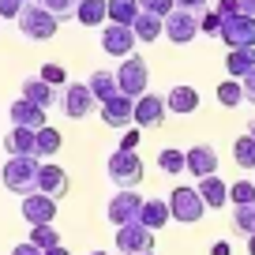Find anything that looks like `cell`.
Listing matches in <instances>:
<instances>
[{"label":"cell","mask_w":255,"mask_h":255,"mask_svg":"<svg viewBox=\"0 0 255 255\" xmlns=\"http://www.w3.org/2000/svg\"><path fill=\"white\" fill-rule=\"evenodd\" d=\"M15 23H19V30H23L30 41H49L56 30H60V19H56L53 11H45L38 0H26Z\"/></svg>","instance_id":"6da1fadb"},{"label":"cell","mask_w":255,"mask_h":255,"mask_svg":"<svg viewBox=\"0 0 255 255\" xmlns=\"http://www.w3.org/2000/svg\"><path fill=\"white\" fill-rule=\"evenodd\" d=\"M0 180L11 195H30L38 191V158H8L0 169Z\"/></svg>","instance_id":"7a4b0ae2"},{"label":"cell","mask_w":255,"mask_h":255,"mask_svg":"<svg viewBox=\"0 0 255 255\" xmlns=\"http://www.w3.org/2000/svg\"><path fill=\"white\" fill-rule=\"evenodd\" d=\"M56 105H60V113L68 120H83L94 113L98 98L90 94L87 83H64V90H56Z\"/></svg>","instance_id":"3957f363"},{"label":"cell","mask_w":255,"mask_h":255,"mask_svg":"<svg viewBox=\"0 0 255 255\" xmlns=\"http://www.w3.org/2000/svg\"><path fill=\"white\" fill-rule=\"evenodd\" d=\"M169 214H173L176 222H184V225H195L207 214V203H203L199 188H188V184L173 188V195H169Z\"/></svg>","instance_id":"277c9868"},{"label":"cell","mask_w":255,"mask_h":255,"mask_svg":"<svg viewBox=\"0 0 255 255\" xmlns=\"http://www.w3.org/2000/svg\"><path fill=\"white\" fill-rule=\"evenodd\" d=\"M146 83H150V68H146V60L143 56H124V64L117 68V87H120V94H128V98H139V94H146Z\"/></svg>","instance_id":"5b68a950"},{"label":"cell","mask_w":255,"mask_h":255,"mask_svg":"<svg viewBox=\"0 0 255 255\" xmlns=\"http://www.w3.org/2000/svg\"><path fill=\"white\" fill-rule=\"evenodd\" d=\"M109 180L117 188H139L143 184V161H139V154H131V150L113 154L109 158Z\"/></svg>","instance_id":"8992f818"},{"label":"cell","mask_w":255,"mask_h":255,"mask_svg":"<svg viewBox=\"0 0 255 255\" xmlns=\"http://www.w3.org/2000/svg\"><path fill=\"white\" fill-rule=\"evenodd\" d=\"M117 252H124V255H143V252H154V229H146L143 222L117 225Z\"/></svg>","instance_id":"52a82bcc"},{"label":"cell","mask_w":255,"mask_h":255,"mask_svg":"<svg viewBox=\"0 0 255 255\" xmlns=\"http://www.w3.org/2000/svg\"><path fill=\"white\" fill-rule=\"evenodd\" d=\"M139 210H143V195L135 188H120L105 207V218L113 225H128V222H139Z\"/></svg>","instance_id":"ba28073f"},{"label":"cell","mask_w":255,"mask_h":255,"mask_svg":"<svg viewBox=\"0 0 255 255\" xmlns=\"http://www.w3.org/2000/svg\"><path fill=\"white\" fill-rule=\"evenodd\" d=\"M218 38H222L229 49L255 45V15H244V11H237V15L222 19V30H218Z\"/></svg>","instance_id":"9c48e42d"},{"label":"cell","mask_w":255,"mask_h":255,"mask_svg":"<svg viewBox=\"0 0 255 255\" xmlns=\"http://www.w3.org/2000/svg\"><path fill=\"white\" fill-rule=\"evenodd\" d=\"M161 23H165V38L173 41V45H188V41L199 34V15H195V11H184V8H173Z\"/></svg>","instance_id":"30bf717a"},{"label":"cell","mask_w":255,"mask_h":255,"mask_svg":"<svg viewBox=\"0 0 255 255\" xmlns=\"http://www.w3.org/2000/svg\"><path fill=\"white\" fill-rule=\"evenodd\" d=\"M135 30L131 26H120V23H109V26H102V53H109V56H117V60H124V56H131L135 53Z\"/></svg>","instance_id":"8fae6325"},{"label":"cell","mask_w":255,"mask_h":255,"mask_svg":"<svg viewBox=\"0 0 255 255\" xmlns=\"http://www.w3.org/2000/svg\"><path fill=\"white\" fill-rule=\"evenodd\" d=\"M68 188H72L68 169L56 165V161H38V191H45V195H53V199H60V195H68Z\"/></svg>","instance_id":"7c38bea8"},{"label":"cell","mask_w":255,"mask_h":255,"mask_svg":"<svg viewBox=\"0 0 255 255\" xmlns=\"http://www.w3.org/2000/svg\"><path fill=\"white\" fill-rule=\"evenodd\" d=\"M165 98L158 94H139L135 98V113H131V124L135 128H158L161 120H165Z\"/></svg>","instance_id":"4fadbf2b"},{"label":"cell","mask_w":255,"mask_h":255,"mask_svg":"<svg viewBox=\"0 0 255 255\" xmlns=\"http://www.w3.org/2000/svg\"><path fill=\"white\" fill-rule=\"evenodd\" d=\"M23 218L30 225H49L56 218V199L45 195V191H30V195H23Z\"/></svg>","instance_id":"5bb4252c"},{"label":"cell","mask_w":255,"mask_h":255,"mask_svg":"<svg viewBox=\"0 0 255 255\" xmlns=\"http://www.w3.org/2000/svg\"><path fill=\"white\" fill-rule=\"evenodd\" d=\"M131 113H135V98H128V94H113L109 102H102V120L109 128H128Z\"/></svg>","instance_id":"9a60e30c"},{"label":"cell","mask_w":255,"mask_h":255,"mask_svg":"<svg viewBox=\"0 0 255 255\" xmlns=\"http://www.w3.org/2000/svg\"><path fill=\"white\" fill-rule=\"evenodd\" d=\"M199 195H203V203H207V210H222L225 203H229V184L222 180L218 173H210V176H199Z\"/></svg>","instance_id":"2e32d148"},{"label":"cell","mask_w":255,"mask_h":255,"mask_svg":"<svg viewBox=\"0 0 255 255\" xmlns=\"http://www.w3.org/2000/svg\"><path fill=\"white\" fill-rule=\"evenodd\" d=\"M8 117H11V124H19V128H45V109L41 105H34V102H26V98H19V102H11L8 105Z\"/></svg>","instance_id":"e0dca14e"},{"label":"cell","mask_w":255,"mask_h":255,"mask_svg":"<svg viewBox=\"0 0 255 255\" xmlns=\"http://www.w3.org/2000/svg\"><path fill=\"white\" fill-rule=\"evenodd\" d=\"M34 143H38V131L34 128H11L8 135H4V150L11 158H34Z\"/></svg>","instance_id":"ac0fdd59"},{"label":"cell","mask_w":255,"mask_h":255,"mask_svg":"<svg viewBox=\"0 0 255 255\" xmlns=\"http://www.w3.org/2000/svg\"><path fill=\"white\" fill-rule=\"evenodd\" d=\"M188 173H191V176H210V173H218V150H214L210 143L191 146V150H188Z\"/></svg>","instance_id":"d6986e66"},{"label":"cell","mask_w":255,"mask_h":255,"mask_svg":"<svg viewBox=\"0 0 255 255\" xmlns=\"http://www.w3.org/2000/svg\"><path fill=\"white\" fill-rule=\"evenodd\" d=\"M165 109L176 113V117L195 113V109H199V90H195V87H173V90H169V98H165Z\"/></svg>","instance_id":"ffe728a7"},{"label":"cell","mask_w":255,"mask_h":255,"mask_svg":"<svg viewBox=\"0 0 255 255\" xmlns=\"http://www.w3.org/2000/svg\"><path fill=\"white\" fill-rule=\"evenodd\" d=\"M23 98L34 105H41V109H49V105H56V90L49 87L41 75H26L23 79Z\"/></svg>","instance_id":"44dd1931"},{"label":"cell","mask_w":255,"mask_h":255,"mask_svg":"<svg viewBox=\"0 0 255 255\" xmlns=\"http://www.w3.org/2000/svg\"><path fill=\"white\" fill-rule=\"evenodd\" d=\"M139 222H143L146 229H154V233H158L165 222H173V214H169V199H143Z\"/></svg>","instance_id":"7402d4cb"},{"label":"cell","mask_w":255,"mask_h":255,"mask_svg":"<svg viewBox=\"0 0 255 255\" xmlns=\"http://www.w3.org/2000/svg\"><path fill=\"white\" fill-rule=\"evenodd\" d=\"M252 68H255V45L229 49V56H225V72H229V79H244Z\"/></svg>","instance_id":"603a6c76"},{"label":"cell","mask_w":255,"mask_h":255,"mask_svg":"<svg viewBox=\"0 0 255 255\" xmlns=\"http://www.w3.org/2000/svg\"><path fill=\"white\" fill-rule=\"evenodd\" d=\"M75 23L83 26H105L109 23V11H105V0H79V8H75Z\"/></svg>","instance_id":"cb8c5ba5"},{"label":"cell","mask_w":255,"mask_h":255,"mask_svg":"<svg viewBox=\"0 0 255 255\" xmlns=\"http://www.w3.org/2000/svg\"><path fill=\"white\" fill-rule=\"evenodd\" d=\"M131 30H135V38L139 41H158L161 34H165V23H161V15H150V11H139L135 15V23H131Z\"/></svg>","instance_id":"d4e9b609"},{"label":"cell","mask_w":255,"mask_h":255,"mask_svg":"<svg viewBox=\"0 0 255 255\" xmlns=\"http://www.w3.org/2000/svg\"><path fill=\"white\" fill-rule=\"evenodd\" d=\"M60 146H64V135L56 131L53 124H45V128H38V143H34V158H53V154H60Z\"/></svg>","instance_id":"484cf974"},{"label":"cell","mask_w":255,"mask_h":255,"mask_svg":"<svg viewBox=\"0 0 255 255\" xmlns=\"http://www.w3.org/2000/svg\"><path fill=\"white\" fill-rule=\"evenodd\" d=\"M87 87H90V94L98 98V105L109 102L113 94H120V87H117V72H102V68H98V72L87 79Z\"/></svg>","instance_id":"4316f807"},{"label":"cell","mask_w":255,"mask_h":255,"mask_svg":"<svg viewBox=\"0 0 255 255\" xmlns=\"http://www.w3.org/2000/svg\"><path fill=\"white\" fill-rule=\"evenodd\" d=\"M105 11H109V23L131 26L143 8H139V0H105Z\"/></svg>","instance_id":"83f0119b"},{"label":"cell","mask_w":255,"mask_h":255,"mask_svg":"<svg viewBox=\"0 0 255 255\" xmlns=\"http://www.w3.org/2000/svg\"><path fill=\"white\" fill-rule=\"evenodd\" d=\"M158 169L169 176H180L184 169H188V150H176V146H165V150L158 154Z\"/></svg>","instance_id":"f1b7e54d"},{"label":"cell","mask_w":255,"mask_h":255,"mask_svg":"<svg viewBox=\"0 0 255 255\" xmlns=\"http://www.w3.org/2000/svg\"><path fill=\"white\" fill-rule=\"evenodd\" d=\"M233 161H237L244 173H255V139L252 135H240L233 143Z\"/></svg>","instance_id":"f546056e"},{"label":"cell","mask_w":255,"mask_h":255,"mask_svg":"<svg viewBox=\"0 0 255 255\" xmlns=\"http://www.w3.org/2000/svg\"><path fill=\"white\" fill-rule=\"evenodd\" d=\"M218 102H222L225 109H237V105L244 102V87H240V79H225V83H218Z\"/></svg>","instance_id":"4dcf8cb0"},{"label":"cell","mask_w":255,"mask_h":255,"mask_svg":"<svg viewBox=\"0 0 255 255\" xmlns=\"http://www.w3.org/2000/svg\"><path fill=\"white\" fill-rule=\"evenodd\" d=\"M30 244L41 248V252H49V248L60 244V233L53 229V222H49V225H30Z\"/></svg>","instance_id":"1f68e13d"},{"label":"cell","mask_w":255,"mask_h":255,"mask_svg":"<svg viewBox=\"0 0 255 255\" xmlns=\"http://www.w3.org/2000/svg\"><path fill=\"white\" fill-rule=\"evenodd\" d=\"M233 233H244V237L255 233V203H244L233 210Z\"/></svg>","instance_id":"d6a6232c"},{"label":"cell","mask_w":255,"mask_h":255,"mask_svg":"<svg viewBox=\"0 0 255 255\" xmlns=\"http://www.w3.org/2000/svg\"><path fill=\"white\" fill-rule=\"evenodd\" d=\"M38 4L45 11H53L60 23H64V19H75V8H79V0H38Z\"/></svg>","instance_id":"836d02e7"},{"label":"cell","mask_w":255,"mask_h":255,"mask_svg":"<svg viewBox=\"0 0 255 255\" xmlns=\"http://www.w3.org/2000/svg\"><path fill=\"white\" fill-rule=\"evenodd\" d=\"M229 203H233V207H244V203H255V180H240V184H229Z\"/></svg>","instance_id":"e575fe53"},{"label":"cell","mask_w":255,"mask_h":255,"mask_svg":"<svg viewBox=\"0 0 255 255\" xmlns=\"http://www.w3.org/2000/svg\"><path fill=\"white\" fill-rule=\"evenodd\" d=\"M218 30H222V15H218L214 8H207L199 15V34H210V38H218Z\"/></svg>","instance_id":"d590c367"},{"label":"cell","mask_w":255,"mask_h":255,"mask_svg":"<svg viewBox=\"0 0 255 255\" xmlns=\"http://www.w3.org/2000/svg\"><path fill=\"white\" fill-rule=\"evenodd\" d=\"M139 8L150 11V15H161V19H165L169 11L176 8V0H139Z\"/></svg>","instance_id":"8d00e7d4"},{"label":"cell","mask_w":255,"mask_h":255,"mask_svg":"<svg viewBox=\"0 0 255 255\" xmlns=\"http://www.w3.org/2000/svg\"><path fill=\"white\" fill-rule=\"evenodd\" d=\"M41 79H45L49 87H64V83H68V72H64L60 64H45V68H41Z\"/></svg>","instance_id":"74e56055"},{"label":"cell","mask_w":255,"mask_h":255,"mask_svg":"<svg viewBox=\"0 0 255 255\" xmlns=\"http://www.w3.org/2000/svg\"><path fill=\"white\" fill-rule=\"evenodd\" d=\"M26 0H0V19H19Z\"/></svg>","instance_id":"f35d334b"},{"label":"cell","mask_w":255,"mask_h":255,"mask_svg":"<svg viewBox=\"0 0 255 255\" xmlns=\"http://www.w3.org/2000/svg\"><path fill=\"white\" fill-rule=\"evenodd\" d=\"M210 8H214L222 19H229V15H237V11H240V4H237V0H218V4H210Z\"/></svg>","instance_id":"ab89813d"},{"label":"cell","mask_w":255,"mask_h":255,"mask_svg":"<svg viewBox=\"0 0 255 255\" xmlns=\"http://www.w3.org/2000/svg\"><path fill=\"white\" fill-rule=\"evenodd\" d=\"M176 8H184V11H195V15H203V11L210 8V0H176Z\"/></svg>","instance_id":"60d3db41"},{"label":"cell","mask_w":255,"mask_h":255,"mask_svg":"<svg viewBox=\"0 0 255 255\" xmlns=\"http://www.w3.org/2000/svg\"><path fill=\"white\" fill-rule=\"evenodd\" d=\"M139 131H143V128H131V131H124V139H120V150H135V146H139Z\"/></svg>","instance_id":"b9f144b4"},{"label":"cell","mask_w":255,"mask_h":255,"mask_svg":"<svg viewBox=\"0 0 255 255\" xmlns=\"http://www.w3.org/2000/svg\"><path fill=\"white\" fill-rule=\"evenodd\" d=\"M240 87H244V98H248V102L255 105V68H252V72L244 75V79H240Z\"/></svg>","instance_id":"7bdbcfd3"},{"label":"cell","mask_w":255,"mask_h":255,"mask_svg":"<svg viewBox=\"0 0 255 255\" xmlns=\"http://www.w3.org/2000/svg\"><path fill=\"white\" fill-rule=\"evenodd\" d=\"M11 255H41V248H34L30 240H26V244H15V248H11Z\"/></svg>","instance_id":"ee69618b"},{"label":"cell","mask_w":255,"mask_h":255,"mask_svg":"<svg viewBox=\"0 0 255 255\" xmlns=\"http://www.w3.org/2000/svg\"><path fill=\"white\" fill-rule=\"evenodd\" d=\"M210 255H233V248L225 244V240H214V244H210Z\"/></svg>","instance_id":"f6af8a7d"},{"label":"cell","mask_w":255,"mask_h":255,"mask_svg":"<svg viewBox=\"0 0 255 255\" xmlns=\"http://www.w3.org/2000/svg\"><path fill=\"white\" fill-rule=\"evenodd\" d=\"M240 4V11H244V15H255V0H237Z\"/></svg>","instance_id":"bcb514c9"},{"label":"cell","mask_w":255,"mask_h":255,"mask_svg":"<svg viewBox=\"0 0 255 255\" xmlns=\"http://www.w3.org/2000/svg\"><path fill=\"white\" fill-rule=\"evenodd\" d=\"M41 255H72V252H68L64 244H56V248H49V252H41Z\"/></svg>","instance_id":"7dc6e473"},{"label":"cell","mask_w":255,"mask_h":255,"mask_svg":"<svg viewBox=\"0 0 255 255\" xmlns=\"http://www.w3.org/2000/svg\"><path fill=\"white\" fill-rule=\"evenodd\" d=\"M248 255H255V233L248 237Z\"/></svg>","instance_id":"c3c4849f"},{"label":"cell","mask_w":255,"mask_h":255,"mask_svg":"<svg viewBox=\"0 0 255 255\" xmlns=\"http://www.w3.org/2000/svg\"><path fill=\"white\" fill-rule=\"evenodd\" d=\"M248 135H252V139H255V120H248Z\"/></svg>","instance_id":"681fc988"},{"label":"cell","mask_w":255,"mask_h":255,"mask_svg":"<svg viewBox=\"0 0 255 255\" xmlns=\"http://www.w3.org/2000/svg\"><path fill=\"white\" fill-rule=\"evenodd\" d=\"M90 255H105V252H90Z\"/></svg>","instance_id":"f907efd6"},{"label":"cell","mask_w":255,"mask_h":255,"mask_svg":"<svg viewBox=\"0 0 255 255\" xmlns=\"http://www.w3.org/2000/svg\"><path fill=\"white\" fill-rule=\"evenodd\" d=\"M143 255H158V252H143Z\"/></svg>","instance_id":"816d5d0a"},{"label":"cell","mask_w":255,"mask_h":255,"mask_svg":"<svg viewBox=\"0 0 255 255\" xmlns=\"http://www.w3.org/2000/svg\"><path fill=\"white\" fill-rule=\"evenodd\" d=\"M117 255H124V252H117Z\"/></svg>","instance_id":"f5cc1de1"}]
</instances>
